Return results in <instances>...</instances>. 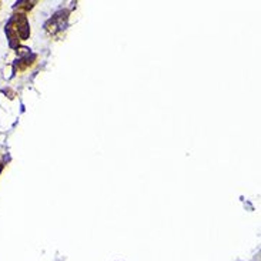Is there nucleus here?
Segmentation results:
<instances>
[{"label":"nucleus","instance_id":"obj_1","mask_svg":"<svg viewBox=\"0 0 261 261\" xmlns=\"http://www.w3.org/2000/svg\"><path fill=\"white\" fill-rule=\"evenodd\" d=\"M5 32H6L10 46L12 47H19V43L23 42V40H28L29 36H30V26H29L26 14H13L7 21Z\"/></svg>","mask_w":261,"mask_h":261},{"label":"nucleus","instance_id":"obj_2","mask_svg":"<svg viewBox=\"0 0 261 261\" xmlns=\"http://www.w3.org/2000/svg\"><path fill=\"white\" fill-rule=\"evenodd\" d=\"M36 56L35 55H26V56H21L19 60H16L14 63V71H23L29 69L32 64L35 63Z\"/></svg>","mask_w":261,"mask_h":261},{"label":"nucleus","instance_id":"obj_3","mask_svg":"<svg viewBox=\"0 0 261 261\" xmlns=\"http://www.w3.org/2000/svg\"><path fill=\"white\" fill-rule=\"evenodd\" d=\"M35 5L36 2H19V3L14 5V10H17V13L26 14L30 9H33Z\"/></svg>","mask_w":261,"mask_h":261},{"label":"nucleus","instance_id":"obj_4","mask_svg":"<svg viewBox=\"0 0 261 261\" xmlns=\"http://www.w3.org/2000/svg\"><path fill=\"white\" fill-rule=\"evenodd\" d=\"M3 166H5V164H3V162H0V171L3 170Z\"/></svg>","mask_w":261,"mask_h":261},{"label":"nucleus","instance_id":"obj_5","mask_svg":"<svg viewBox=\"0 0 261 261\" xmlns=\"http://www.w3.org/2000/svg\"><path fill=\"white\" fill-rule=\"evenodd\" d=\"M0 7H2V3H0Z\"/></svg>","mask_w":261,"mask_h":261}]
</instances>
